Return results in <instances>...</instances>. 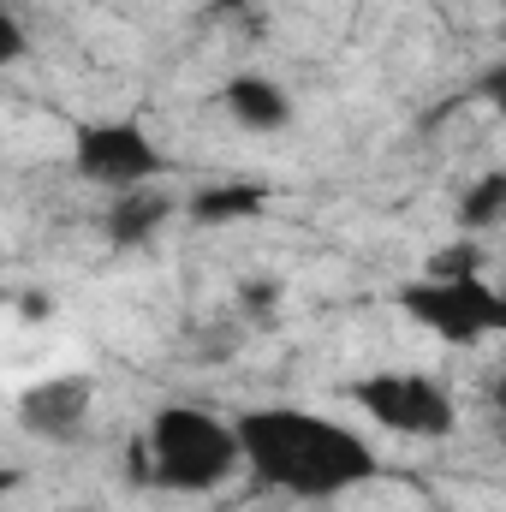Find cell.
Segmentation results:
<instances>
[{
  "label": "cell",
  "mask_w": 506,
  "mask_h": 512,
  "mask_svg": "<svg viewBox=\"0 0 506 512\" xmlns=\"http://www.w3.org/2000/svg\"><path fill=\"white\" fill-rule=\"evenodd\" d=\"M251 483L292 501H340L387 477L381 447L346 417L310 405H251L233 417Z\"/></svg>",
  "instance_id": "1"
},
{
  "label": "cell",
  "mask_w": 506,
  "mask_h": 512,
  "mask_svg": "<svg viewBox=\"0 0 506 512\" xmlns=\"http://www.w3.org/2000/svg\"><path fill=\"white\" fill-rule=\"evenodd\" d=\"M137 441L149 447V489H161V495H215L245 471L239 423H227L191 399L155 405Z\"/></svg>",
  "instance_id": "2"
},
{
  "label": "cell",
  "mask_w": 506,
  "mask_h": 512,
  "mask_svg": "<svg viewBox=\"0 0 506 512\" xmlns=\"http://www.w3.org/2000/svg\"><path fill=\"white\" fill-rule=\"evenodd\" d=\"M399 310L447 346H483L506 334V286L471 274H423L399 286Z\"/></svg>",
  "instance_id": "3"
},
{
  "label": "cell",
  "mask_w": 506,
  "mask_h": 512,
  "mask_svg": "<svg viewBox=\"0 0 506 512\" xmlns=\"http://www.w3.org/2000/svg\"><path fill=\"white\" fill-rule=\"evenodd\" d=\"M72 173L108 197H126L167 173V155L137 114H102L72 126Z\"/></svg>",
  "instance_id": "4"
},
{
  "label": "cell",
  "mask_w": 506,
  "mask_h": 512,
  "mask_svg": "<svg viewBox=\"0 0 506 512\" xmlns=\"http://www.w3.org/2000/svg\"><path fill=\"white\" fill-rule=\"evenodd\" d=\"M352 399L364 405L370 423L405 441H447L459 429V399L429 370H376L352 387Z\"/></svg>",
  "instance_id": "5"
},
{
  "label": "cell",
  "mask_w": 506,
  "mask_h": 512,
  "mask_svg": "<svg viewBox=\"0 0 506 512\" xmlns=\"http://www.w3.org/2000/svg\"><path fill=\"white\" fill-rule=\"evenodd\" d=\"M90 399H96V382L90 376H48V382L24 387L18 423L30 435H42V441H72L90 423Z\"/></svg>",
  "instance_id": "6"
},
{
  "label": "cell",
  "mask_w": 506,
  "mask_h": 512,
  "mask_svg": "<svg viewBox=\"0 0 506 512\" xmlns=\"http://www.w3.org/2000/svg\"><path fill=\"white\" fill-rule=\"evenodd\" d=\"M221 108L239 131H256V137H274L292 126V90L274 84L268 72H233L221 90Z\"/></svg>",
  "instance_id": "7"
},
{
  "label": "cell",
  "mask_w": 506,
  "mask_h": 512,
  "mask_svg": "<svg viewBox=\"0 0 506 512\" xmlns=\"http://www.w3.org/2000/svg\"><path fill=\"white\" fill-rule=\"evenodd\" d=\"M167 221H173V197H167L161 185L126 191V197H114V203L102 209V233H108L114 251H143Z\"/></svg>",
  "instance_id": "8"
},
{
  "label": "cell",
  "mask_w": 506,
  "mask_h": 512,
  "mask_svg": "<svg viewBox=\"0 0 506 512\" xmlns=\"http://www.w3.org/2000/svg\"><path fill=\"white\" fill-rule=\"evenodd\" d=\"M262 203H268L262 185H209V191L191 197V221H203V227H227V221L256 215Z\"/></svg>",
  "instance_id": "9"
},
{
  "label": "cell",
  "mask_w": 506,
  "mask_h": 512,
  "mask_svg": "<svg viewBox=\"0 0 506 512\" xmlns=\"http://www.w3.org/2000/svg\"><path fill=\"white\" fill-rule=\"evenodd\" d=\"M459 227L465 233H495V227H506V167L501 173H483L459 197Z\"/></svg>",
  "instance_id": "10"
},
{
  "label": "cell",
  "mask_w": 506,
  "mask_h": 512,
  "mask_svg": "<svg viewBox=\"0 0 506 512\" xmlns=\"http://www.w3.org/2000/svg\"><path fill=\"white\" fill-rule=\"evenodd\" d=\"M477 96H483L495 114H506V54L489 66V72H483V78H477Z\"/></svg>",
  "instance_id": "11"
},
{
  "label": "cell",
  "mask_w": 506,
  "mask_h": 512,
  "mask_svg": "<svg viewBox=\"0 0 506 512\" xmlns=\"http://www.w3.org/2000/svg\"><path fill=\"white\" fill-rule=\"evenodd\" d=\"M489 399H495V417H501V423H506V376H501V382H495V387H489Z\"/></svg>",
  "instance_id": "12"
},
{
  "label": "cell",
  "mask_w": 506,
  "mask_h": 512,
  "mask_svg": "<svg viewBox=\"0 0 506 512\" xmlns=\"http://www.w3.org/2000/svg\"><path fill=\"white\" fill-rule=\"evenodd\" d=\"M501 48H506V18H501Z\"/></svg>",
  "instance_id": "13"
}]
</instances>
